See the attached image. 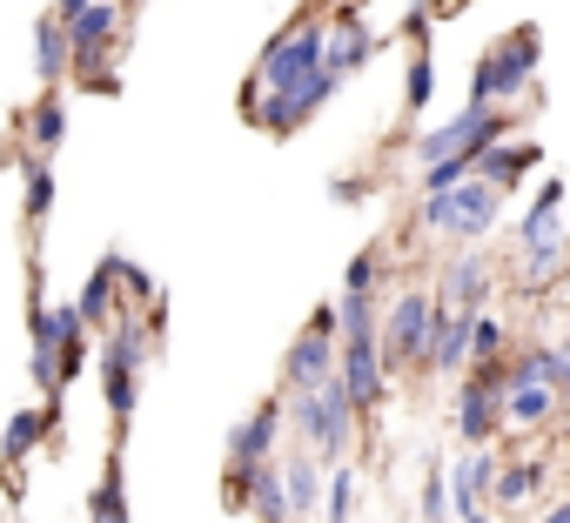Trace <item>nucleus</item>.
Returning a JSON list of instances; mask_svg holds the SVG:
<instances>
[{"mask_svg": "<svg viewBox=\"0 0 570 523\" xmlns=\"http://www.w3.org/2000/svg\"><path fill=\"white\" fill-rule=\"evenodd\" d=\"M115 283H121V255H108L101 269L88 276V289H81V316H88V323H101V316L115 309Z\"/></svg>", "mask_w": 570, "mask_h": 523, "instance_id": "nucleus-25", "label": "nucleus"}, {"mask_svg": "<svg viewBox=\"0 0 570 523\" xmlns=\"http://www.w3.org/2000/svg\"><path fill=\"white\" fill-rule=\"evenodd\" d=\"M323 61H330V28H323V21H296L289 34H275V41L262 48V68H255V81L242 88V115H248L262 95L303 88V81H309Z\"/></svg>", "mask_w": 570, "mask_h": 523, "instance_id": "nucleus-2", "label": "nucleus"}, {"mask_svg": "<svg viewBox=\"0 0 570 523\" xmlns=\"http://www.w3.org/2000/svg\"><path fill=\"white\" fill-rule=\"evenodd\" d=\"M456 523H490V516H483V496H476V503H456Z\"/></svg>", "mask_w": 570, "mask_h": 523, "instance_id": "nucleus-36", "label": "nucleus"}, {"mask_svg": "<svg viewBox=\"0 0 570 523\" xmlns=\"http://www.w3.org/2000/svg\"><path fill=\"white\" fill-rule=\"evenodd\" d=\"M55 409H61V396H48V409H21V416L8 423V436H0V463H8V470H21V456H28V450L48 436Z\"/></svg>", "mask_w": 570, "mask_h": 523, "instance_id": "nucleus-20", "label": "nucleus"}, {"mask_svg": "<svg viewBox=\"0 0 570 523\" xmlns=\"http://www.w3.org/2000/svg\"><path fill=\"white\" fill-rule=\"evenodd\" d=\"M255 503L262 523H289L296 503H289V476H282L275 463H255V470H228V503Z\"/></svg>", "mask_w": 570, "mask_h": 523, "instance_id": "nucleus-13", "label": "nucleus"}, {"mask_svg": "<svg viewBox=\"0 0 570 523\" xmlns=\"http://www.w3.org/2000/svg\"><path fill=\"white\" fill-rule=\"evenodd\" d=\"M563 343H570V316H563Z\"/></svg>", "mask_w": 570, "mask_h": 523, "instance_id": "nucleus-40", "label": "nucleus"}, {"mask_svg": "<svg viewBox=\"0 0 570 523\" xmlns=\"http://www.w3.org/2000/svg\"><path fill=\"white\" fill-rule=\"evenodd\" d=\"M68 61H75V41H68V28H61V14H55V21L35 28V68H41V81L55 88V81L68 75Z\"/></svg>", "mask_w": 570, "mask_h": 523, "instance_id": "nucleus-22", "label": "nucleus"}, {"mask_svg": "<svg viewBox=\"0 0 570 523\" xmlns=\"http://www.w3.org/2000/svg\"><path fill=\"white\" fill-rule=\"evenodd\" d=\"M470 336H476V316L436 303V329H430V356H423V369H436V376H463V369L476 363Z\"/></svg>", "mask_w": 570, "mask_h": 523, "instance_id": "nucleus-11", "label": "nucleus"}, {"mask_svg": "<svg viewBox=\"0 0 570 523\" xmlns=\"http://www.w3.org/2000/svg\"><path fill=\"white\" fill-rule=\"evenodd\" d=\"M430 95H436V68H430V48H416V55H410V81H403V101H410V108H430Z\"/></svg>", "mask_w": 570, "mask_h": 523, "instance_id": "nucleus-29", "label": "nucleus"}, {"mask_svg": "<svg viewBox=\"0 0 570 523\" xmlns=\"http://www.w3.org/2000/svg\"><path fill=\"white\" fill-rule=\"evenodd\" d=\"M88 523H135L128 516V470H121V456H108V470H101V483L88 496Z\"/></svg>", "mask_w": 570, "mask_h": 523, "instance_id": "nucleus-21", "label": "nucleus"}, {"mask_svg": "<svg viewBox=\"0 0 570 523\" xmlns=\"http://www.w3.org/2000/svg\"><path fill=\"white\" fill-rule=\"evenodd\" d=\"M557 383H510L503 389V423H517V430H543L550 416H557Z\"/></svg>", "mask_w": 570, "mask_h": 523, "instance_id": "nucleus-18", "label": "nucleus"}, {"mask_svg": "<svg viewBox=\"0 0 570 523\" xmlns=\"http://www.w3.org/2000/svg\"><path fill=\"white\" fill-rule=\"evenodd\" d=\"M543 376H550L557 389H570V343H557V349H543Z\"/></svg>", "mask_w": 570, "mask_h": 523, "instance_id": "nucleus-33", "label": "nucleus"}, {"mask_svg": "<svg viewBox=\"0 0 570 523\" xmlns=\"http://www.w3.org/2000/svg\"><path fill=\"white\" fill-rule=\"evenodd\" d=\"M336 88H343V75H336V68L323 61V68H316V75H309L303 88L262 95V101L248 108V121H255V128H268V135H296V128H303V121H309V115H316V108H323L330 95H336Z\"/></svg>", "mask_w": 570, "mask_h": 523, "instance_id": "nucleus-5", "label": "nucleus"}, {"mask_svg": "<svg viewBox=\"0 0 570 523\" xmlns=\"http://www.w3.org/2000/svg\"><path fill=\"white\" fill-rule=\"evenodd\" d=\"M121 283H128V296H135V303H141V296H155V283L135 269V262H121Z\"/></svg>", "mask_w": 570, "mask_h": 523, "instance_id": "nucleus-35", "label": "nucleus"}, {"mask_svg": "<svg viewBox=\"0 0 570 523\" xmlns=\"http://www.w3.org/2000/svg\"><path fill=\"white\" fill-rule=\"evenodd\" d=\"M282 476H289L296 516H316V503H323V463L316 456H289V463H282Z\"/></svg>", "mask_w": 570, "mask_h": 523, "instance_id": "nucleus-23", "label": "nucleus"}, {"mask_svg": "<svg viewBox=\"0 0 570 523\" xmlns=\"http://www.w3.org/2000/svg\"><path fill=\"white\" fill-rule=\"evenodd\" d=\"M370 55H376V34L356 21V8H336V21H330V68L336 75H356Z\"/></svg>", "mask_w": 570, "mask_h": 523, "instance_id": "nucleus-17", "label": "nucleus"}, {"mask_svg": "<svg viewBox=\"0 0 570 523\" xmlns=\"http://www.w3.org/2000/svg\"><path fill=\"white\" fill-rule=\"evenodd\" d=\"M557 208H563V181L550 175V181L537 188V201H530V215H523V241H537L543 228H557Z\"/></svg>", "mask_w": 570, "mask_h": 523, "instance_id": "nucleus-27", "label": "nucleus"}, {"mask_svg": "<svg viewBox=\"0 0 570 523\" xmlns=\"http://www.w3.org/2000/svg\"><path fill=\"white\" fill-rule=\"evenodd\" d=\"M135 369H141V323L121 316L108 349H101V389H108V409H115V430L135 423Z\"/></svg>", "mask_w": 570, "mask_h": 523, "instance_id": "nucleus-7", "label": "nucleus"}, {"mask_svg": "<svg viewBox=\"0 0 570 523\" xmlns=\"http://www.w3.org/2000/svg\"><path fill=\"white\" fill-rule=\"evenodd\" d=\"M543 523H570V496H563V503H557V510H550Z\"/></svg>", "mask_w": 570, "mask_h": 523, "instance_id": "nucleus-38", "label": "nucleus"}, {"mask_svg": "<svg viewBox=\"0 0 570 523\" xmlns=\"http://www.w3.org/2000/svg\"><path fill=\"white\" fill-rule=\"evenodd\" d=\"M443 303L450 309H470V316L490 303V255L483 248H463L450 269H443Z\"/></svg>", "mask_w": 570, "mask_h": 523, "instance_id": "nucleus-16", "label": "nucleus"}, {"mask_svg": "<svg viewBox=\"0 0 570 523\" xmlns=\"http://www.w3.org/2000/svg\"><path fill=\"white\" fill-rule=\"evenodd\" d=\"M537 81V28H517L503 48H490L483 61H476V81H470V101H483V108H503L510 95H523Z\"/></svg>", "mask_w": 570, "mask_h": 523, "instance_id": "nucleus-4", "label": "nucleus"}, {"mask_svg": "<svg viewBox=\"0 0 570 523\" xmlns=\"http://www.w3.org/2000/svg\"><path fill=\"white\" fill-rule=\"evenodd\" d=\"M343 289H376V255L363 248L356 262H350V276H343Z\"/></svg>", "mask_w": 570, "mask_h": 523, "instance_id": "nucleus-34", "label": "nucleus"}, {"mask_svg": "<svg viewBox=\"0 0 570 523\" xmlns=\"http://www.w3.org/2000/svg\"><path fill=\"white\" fill-rule=\"evenodd\" d=\"M309 8H330L336 14V8H356V0H309Z\"/></svg>", "mask_w": 570, "mask_h": 523, "instance_id": "nucleus-39", "label": "nucleus"}, {"mask_svg": "<svg viewBox=\"0 0 570 523\" xmlns=\"http://www.w3.org/2000/svg\"><path fill=\"white\" fill-rule=\"evenodd\" d=\"M497 423H503V363H497V369H476V376L463 383V396H456V430H463V443H490Z\"/></svg>", "mask_w": 570, "mask_h": 523, "instance_id": "nucleus-9", "label": "nucleus"}, {"mask_svg": "<svg viewBox=\"0 0 570 523\" xmlns=\"http://www.w3.org/2000/svg\"><path fill=\"white\" fill-rule=\"evenodd\" d=\"M343 383H350V396H356L363 416L383 409V396H390V356H383V336H356V343H343Z\"/></svg>", "mask_w": 570, "mask_h": 523, "instance_id": "nucleus-8", "label": "nucleus"}, {"mask_svg": "<svg viewBox=\"0 0 570 523\" xmlns=\"http://www.w3.org/2000/svg\"><path fill=\"white\" fill-rule=\"evenodd\" d=\"M503 195L510 188H497L490 175H463L456 188H423L416 221L436 228V235H456V241H483L497 228V215H503Z\"/></svg>", "mask_w": 570, "mask_h": 523, "instance_id": "nucleus-1", "label": "nucleus"}, {"mask_svg": "<svg viewBox=\"0 0 570 523\" xmlns=\"http://www.w3.org/2000/svg\"><path fill=\"white\" fill-rule=\"evenodd\" d=\"M543 476H550V463H537V456H523V463H503L497 470V503H523L530 490H543Z\"/></svg>", "mask_w": 570, "mask_h": 523, "instance_id": "nucleus-24", "label": "nucleus"}, {"mask_svg": "<svg viewBox=\"0 0 570 523\" xmlns=\"http://www.w3.org/2000/svg\"><path fill=\"white\" fill-rule=\"evenodd\" d=\"M430 329H436V296H423V289L396 296L390 316H383V356H390V369L423 363L430 356Z\"/></svg>", "mask_w": 570, "mask_h": 523, "instance_id": "nucleus-6", "label": "nucleus"}, {"mask_svg": "<svg viewBox=\"0 0 570 523\" xmlns=\"http://www.w3.org/2000/svg\"><path fill=\"white\" fill-rule=\"evenodd\" d=\"M470 349H476V369H497V363H503V349H510L503 316H483V309H476V336H470Z\"/></svg>", "mask_w": 570, "mask_h": 523, "instance_id": "nucleus-26", "label": "nucleus"}, {"mask_svg": "<svg viewBox=\"0 0 570 523\" xmlns=\"http://www.w3.org/2000/svg\"><path fill=\"white\" fill-rule=\"evenodd\" d=\"M336 369H343V336H336V329H323V323H309V329L296 336L289 363H282V376H289L296 389H316V383H330Z\"/></svg>", "mask_w": 570, "mask_h": 523, "instance_id": "nucleus-12", "label": "nucleus"}, {"mask_svg": "<svg viewBox=\"0 0 570 523\" xmlns=\"http://www.w3.org/2000/svg\"><path fill=\"white\" fill-rule=\"evenodd\" d=\"M450 510H456V490H450V470L436 463V470L423 476V523H456Z\"/></svg>", "mask_w": 570, "mask_h": 523, "instance_id": "nucleus-28", "label": "nucleus"}, {"mask_svg": "<svg viewBox=\"0 0 570 523\" xmlns=\"http://www.w3.org/2000/svg\"><path fill=\"white\" fill-rule=\"evenodd\" d=\"M350 510H356V470L336 463V476H330V523H350Z\"/></svg>", "mask_w": 570, "mask_h": 523, "instance_id": "nucleus-31", "label": "nucleus"}, {"mask_svg": "<svg viewBox=\"0 0 570 523\" xmlns=\"http://www.w3.org/2000/svg\"><path fill=\"white\" fill-rule=\"evenodd\" d=\"M282 423H289V409H282V403H262L248 423H235V430H228V470H255V463H268Z\"/></svg>", "mask_w": 570, "mask_h": 523, "instance_id": "nucleus-14", "label": "nucleus"}, {"mask_svg": "<svg viewBox=\"0 0 570 523\" xmlns=\"http://www.w3.org/2000/svg\"><path fill=\"white\" fill-rule=\"evenodd\" d=\"M537 155H543L537 141H490V148H483V161H476V175H490L497 188H517V181L530 175V161H537Z\"/></svg>", "mask_w": 570, "mask_h": 523, "instance_id": "nucleus-19", "label": "nucleus"}, {"mask_svg": "<svg viewBox=\"0 0 570 523\" xmlns=\"http://www.w3.org/2000/svg\"><path fill=\"white\" fill-rule=\"evenodd\" d=\"M68 41H75V68L95 75L101 95H115V75H101V55H108V41H115V8H108V0H88V8L68 21Z\"/></svg>", "mask_w": 570, "mask_h": 523, "instance_id": "nucleus-10", "label": "nucleus"}, {"mask_svg": "<svg viewBox=\"0 0 570 523\" xmlns=\"http://www.w3.org/2000/svg\"><path fill=\"white\" fill-rule=\"evenodd\" d=\"M356 396H350V383H343V369L330 376V383H316V389H303L296 396V409H289V423L330 456V463H343L350 456V443H356Z\"/></svg>", "mask_w": 570, "mask_h": 523, "instance_id": "nucleus-3", "label": "nucleus"}, {"mask_svg": "<svg viewBox=\"0 0 570 523\" xmlns=\"http://www.w3.org/2000/svg\"><path fill=\"white\" fill-rule=\"evenodd\" d=\"M81 8H88V0H55V14H61V21H75Z\"/></svg>", "mask_w": 570, "mask_h": 523, "instance_id": "nucleus-37", "label": "nucleus"}, {"mask_svg": "<svg viewBox=\"0 0 570 523\" xmlns=\"http://www.w3.org/2000/svg\"><path fill=\"white\" fill-rule=\"evenodd\" d=\"M61 135H68V115H61V101L48 95V101L35 108V148H61Z\"/></svg>", "mask_w": 570, "mask_h": 523, "instance_id": "nucleus-30", "label": "nucleus"}, {"mask_svg": "<svg viewBox=\"0 0 570 523\" xmlns=\"http://www.w3.org/2000/svg\"><path fill=\"white\" fill-rule=\"evenodd\" d=\"M563 262H570V241H563V228H543L537 241H523V255H517V283H523V296L550 289V283L563 276Z\"/></svg>", "mask_w": 570, "mask_h": 523, "instance_id": "nucleus-15", "label": "nucleus"}, {"mask_svg": "<svg viewBox=\"0 0 570 523\" xmlns=\"http://www.w3.org/2000/svg\"><path fill=\"white\" fill-rule=\"evenodd\" d=\"M48 208H55V175H48V168H28V215L41 221Z\"/></svg>", "mask_w": 570, "mask_h": 523, "instance_id": "nucleus-32", "label": "nucleus"}]
</instances>
